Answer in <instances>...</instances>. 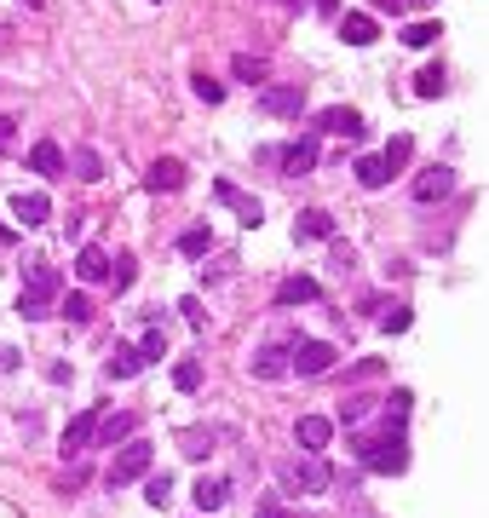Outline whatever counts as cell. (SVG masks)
Masks as SVG:
<instances>
[{"label":"cell","mask_w":489,"mask_h":518,"mask_svg":"<svg viewBox=\"0 0 489 518\" xmlns=\"http://www.w3.org/2000/svg\"><path fill=\"white\" fill-rule=\"evenodd\" d=\"M374 403L369 398H351V403H340V421H363V415H369Z\"/></svg>","instance_id":"38"},{"label":"cell","mask_w":489,"mask_h":518,"mask_svg":"<svg viewBox=\"0 0 489 518\" xmlns=\"http://www.w3.org/2000/svg\"><path fill=\"white\" fill-rule=\"evenodd\" d=\"M294 438H300L305 455H317V449H328V438H334V421H328V415H300Z\"/></svg>","instance_id":"11"},{"label":"cell","mask_w":489,"mask_h":518,"mask_svg":"<svg viewBox=\"0 0 489 518\" xmlns=\"http://www.w3.org/2000/svg\"><path fill=\"white\" fill-rule=\"evenodd\" d=\"M231 75H236V81H248V87H265V75H271V70H265L259 58H248V52H242V58L231 64Z\"/></svg>","instance_id":"28"},{"label":"cell","mask_w":489,"mask_h":518,"mask_svg":"<svg viewBox=\"0 0 489 518\" xmlns=\"http://www.w3.org/2000/svg\"><path fill=\"white\" fill-rule=\"evenodd\" d=\"M403 415H409V392H392L386 398V421H403Z\"/></svg>","instance_id":"39"},{"label":"cell","mask_w":489,"mask_h":518,"mask_svg":"<svg viewBox=\"0 0 489 518\" xmlns=\"http://www.w3.org/2000/svg\"><path fill=\"white\" fill-rule=\"evenodd\" d=\"M213 196H219V202H225V208H231L236 219H242V225H259V219H265V208H259L254 196H242V190H236L231 179H219V185H213Z\"/></svg>","instance_id":"9"},{"label":"cell","mask_w":489,"mask_h":518,"mask_svg":"<svg viewBox=\"0 0 489 518\" xmlns=\"http://www.w3.org/2000/svg\"><path fill=\"white\" fill-rule=\"evenodd\" d=\"M52 306H58V265L35 259L24 277V294H18V311H24L29 323H41V317H52Z\"/></svg>","instance_id":"1"},{"label":"cell","mask_w":489,"mask_h":518,"mask_svg":"<svg viewBox=\"0 0 489 518\" xmlns=\"http://www.w3.org/2000/svg\"><path fill=\"white\" fill-rule=\"evenodd\" d=\"M75 271H81V283H104V277H110V254L87 242V248L75 254Z\"/></svg>","instance_id":"16"},{"label":"cell","mask_w":489,"mask_h":518,"mask_svg":"<svg viewBox=\"0 0 489 518\" xmlns=\"http://www.w3.org/2000/svg\"><path fill=\"white\" fill-rule=\"evenodd\" d=\"M24 6H41V0H24Z\"/></svg>","instance_id":"48"},{"label":"cell","mask_w":489,"mask_h":518,"mask_svg":"<svg viewBox=\"0 0 489 518\" xmlns=\"http://www.w3.org/2000/svg\"><path fill=\"white\" fill-rule=\"evenodd\" d=\"M328 259H334V271H351V265H357V254H351L346 242H334V254H328Z\"/></svg>","instance_id":"40"},{"label":"cell","mask_w":489,"mask_h":518,"mask_svg":"<svg viewBox=\"0 0 489 518\" xmlns=\"http://www.w3.org/2000/svg\"><path fill=\"white\" fill-rule=\"evenodd\" d=\"M259 104H265V116H277V121H288V116H300L305 110V87H259Z\"/></svg>","instance_id":"6"},{"label":"cell","mask_w":489,"mask_h":518,"mask_svg":"<svg viewBox=\"0 0 489 518\" xmlns=\"http://www.w3.org/2000/svg\"><path fill=\"white\" fill-rule=\"evenodd\" d=\"M403 41H409V47H432V41H438V24H432V18H415V24L403 29Z\"/></svg>","instance_id":"31"},{"label":"cell","mask_w":489,"mask_h":518,"mask_svg":"<svg viewBox=\"0 0 489 518\" xmlns=\"http://www.w3.org/2000/svg\"><path fill=\"white\" fill-rule=\"evenodd\" d=\"M282 518H288V513H282ZM294 518H305V513H294Z\"/></svg>","instance_id":"49"},{"label":"cell","mask_w":489,"mask_h":518,"mask_svg":"<svg viewBox=\"0 0 489 518\" xmlns=\"http://www.w3.org/2000/svg\"><path fill=\"white\" fill-rule=\"evenodd\" d=\"M190 87H196V98H202V104H219V98H225V87H219V81H208V75H196Z\"/></svg>","instance_id":"37"},{"label":"cell","mask_w":489,"mask_h":518,"mask_svg":"<svg viewBox=\"0 0 489 518\" xmlns=\"http://www.w3.org/2000/svg\"><path fill=\"white\" fill-rule=\"evenodd\" d=\"M139 369H144L139 346H116V357H110V380H133Z\"/></svg>","instance_id":"26"},{"label":"cell","mask_w":489,"mask_h":518,"mask_svg":"<svg viewBox=\"0 0 489 518\" xmlns=\"http://www.w3.org/2000/svg\"><path fill=\"white\" fill-rule=\"evenodd\" d=\"M179 449H185L190 461H202V455H213L219 444H213V432H208V426H185V432H179Z\"/></svg>","instance_id":"24"},{"label":"cell","mask_w":489,"mask_h":518,"mask_svg":"<svg viewBox=\"0 0 489 518\" xmlns=\"http://www.w3.org/2000/svg\"><path fill=\"white\" fill-rule=\"evenodd\" d=\"M144 185H150V190H179V185H185V162L156 156V162H150V173H144Z\"/></svg>","instance_id":"14"},{"label":"cell","mask_w":489,"mask_h":518,"mask_svg":"<svg viewBox=\"0 0 489 518\" xmlns=\"http://www.w3.org/2000/svg\"><path fill=\"white\" fill-rule=\"evenodd\" d=\"M443 87H449V75H443L438 64H426V70L415 75V98H438Z\"/></svg>","instance_id":"27"},{"label":"cell","mask_w":489,"mask_h":518,"mask_svg":"<svg viewBox=\"0 0 489 518\" xmlns=\"http://www.w3.org/2000/svg\"><path fill=\"white\" fill-rule=\"evenodd\" d=\"M455 190V167H426L415 179V202H443Z\"/></svg>","instance_id":"12"},{"label":"cell","mask_w":489,"mask_h":518,"mask_svg":"<svg viewBox=\"0 0 489 518\" xmlns=\"http://www.w3.org/2000/svg\"><path fill=\"white\" fill-rule=\"evenodd\" d=\"M271 162H282V173H311L317 167V139H294V144H282V150H271Z\"/></svg>","instance_id":"8"},{"label":"cell","mask_w":489,"mask_h":518,"mask_svg":"<svg viewBox=\"0 0 489 518\" xmlns=\"http://www.w3.org/2000/svg\"><path fill=\"white\" fill-rule=\"evenodd\" d=\"M300 236H305V242H334V213L305 208L300 213Z\"/></svg>","instance_id":"20"},{"label":"cell","mask_w":489,"mask_h":518,"mask_svg":"<svg viewBox=\"0 0 489 518\" xmlns=\"http://www.w3.org/2000/svg\"><path fill=\"white\" fill-rule=\"evenodd\" d=\"M12 139H18V121L0 116V150H12Z\"/></svg>","instance_id":"41"},{"label":"cell","mask_w":489,"mask_h":518,"mask_svg":"<svg viewBox=\"0 0 489 518\" xmlns=\"http://www.w3.org/2000/svg\"><path fill=\"white\" fill-rule=\"evenodd\" d=\"M58 306H64L70 323H93V300H87V294H70V300H58Z\"/></svg>","instance_id":"32"},{"label":"cell","mask_w":489,"mask_h":518,"mask_svg":"<svg viewBox=\"0 0 489 518\" xmlns=\"http://www.w3.org/2000/svg\"><path fill=\"white\" fill-rule=\"evenodd\" d=\"M317 127H323V133H340V139H351V144H363V133H369V127H363V116H357L351 104H334V110H323V116H317Z\"/></svg>","instance_id":"7"},{"label":"cell","mask_w":489,"mask_h":518,"mask_svg":"<svg viewBox=\"0 0 489 518\" xmlns=\"http://www.w3.org/2000/svg\"><path fill=\"white\" fill-rule=\"evenodd\" d=\"M29 167H35L41 179H58V173H64V150H58L52 139H41L35 150H29Z\"/></svg>","instance_id":"19"},{"label":"cell","mask_w":489,"mask_h":518,"mask_svg":"<svg viewBox=\"0 0 489 518\" xmlns=\"http://www.w3.org/2000/svg\"><path fill=\"white\" fill-rule=\"evenodd\" d=\"M144 495H150V507H167V501H173V478H167V472L162 478H150V490Z\"/></svg>","instance_id":"36"},{"label":"cell","mask_w":489,"mask_h":518,"mask_svg":"<svg viewBox=\"0 0 489 518\" xmlns=\"http://www.w3.org/2000/svg\"><path fill=\"white\" fill-rule=\"evenodd\" d=\"M254 375L259 380H282V375H288V346H259V352H254Z\"/></svg>","instance_id":"17"},{"label":"cell","mask_w":489,"mask_h":518,"mask_svg":"<svg viewBox=\"0 0 489 518\" xmlns=\"http://www.w3.org/2000/svg\"><path fill=\"white\" fill-rule=\"evenodd\" d=\"M259 518H282V501H259Z\"/></svg>","instance_id":"44"},{"label":"cell","mask_w":489,"mask_h":518,"mask_svg":"<svg viewBox=\"0 0 489 518\" xmlns=\"http://www.w3.org/2000/svg\"><path fill=\"white\" fill-rule=\"evenodd\" d=\"M93 426H98V409H87V415H75L70 426H64V455H81V449H93Z\"/></svg>","instance_id":"13"},{"label":"cell","mask_w":489,"mask_h":518,"mask_svg":"<svg viewBox=\"0 0 489 518\" xmlns=\"http://www.w3.org/2000/svg\"><path fill=\"white\" fill-rule=\"evenodd\" d=\"M190 495H196V507H202V513H219V507L231 501V484H225V478H202Z\"/></svg>","instance_id":"21"},{"label":"cell","mask_w":489,"mask_h":518,"mask_svg":"<svg viewBox=\"0 0 489 518\" xmlns=\"http://www.w3.org/2000/svg\"><path fill=\"white\" fill-rule=\"evenodd\" d=\"M403 6H409V0H403Z\"/></svg>","instance_id":"50"},{"label":"cell","mask_w":489,"mask_h":518,"mask_svg":"<svg viewBox=\"0 0 489 518\" xmlns=\"http://www.w3.org/2000/svg\"><path fill=\"white\" fill-rule=\"evenodd\" d=\"M150 461H156V449L150 444H121V455L110 461V484H133V478H144Z\"/></svg>","instance_id":"4"},{"label":"cell","mask_w":489,"mask_h":518,"mask_svg":"<svg viewBox=\"0 0 489 518\" xmlns=\"http://www.w3.org/2000/svg\"><path fill=\"white\" fill-rule=\"evenodd\" d=\"M357 455H363V467H369V472H403V467H409V444H403V432L363 438V444H357Z\"/></svg>","instance_id":"2"},{"label":"cell","mask_w":489,"mask_h":518,"mask_svg":"<svg viewBox=\"0 0 489 518\" xmlns=\"http://www.w3.org/2000/svg\"><path fill=\"white\" fill-rule=\"evenodd\" d=\"M139 357H144V363H162V357H167V334L150 329V334H144V346H139Z\"/></svg>","instance_id":"33"},{"label":"cell","mask_w":489,"mask_h":518,"mask_svg":"<svg viewBox=\"0 0 489 518\" xmlns=\"http://www.w3.org/2000/svg\"><path fill=\"white\" fill-rule=\"evenodd\" d=\"M116 438H133V415H98L93 444H116Z\"/></svg>","instance_id":"22"},{"label":"cell","mask_w":489,"mask_h":518,"mask_svg":"<svg viewBox=\"0 0 489 518\" xmlns=\"http://www.w3.org/2000/svg\"><path fill=\"white\" fill-rule=\"evenodd\" d=\"M374 35H380V24H374L369 12H346L340 18V41H351V47H369Z\"/></svg>","instance_id":"15"},{"label":"cell","mask_w":489,"mask_h":518,"mask_svg":"<svg viewBox=\"0 0 489 518\" xmlns=\"http://www.w3.org/2000/svg\"><path fill=\"white\" fill-rule=\"evenodd\" d=\"M104 283H116V288L133 283V254H116V265H110V277H104Z\"/></svg>","instance_id":"35"},{"label":"cell","mask_w":489,"mask_h":518,"mask_svg":"<svg viewBox=\"0 0 489 518\" xmlns=\"http://www.w3.org/2000/svg\"><path fill=\"white\" fill-rule=\"evenodd\" d=\"M288 369H300V375H328V369H334V346H328V340H300V346L288 352Z\"/></svg>","instance_id":"5"},{"label":"cell","mask_w":489,"mask_h":518,"mask_svg":"<svg viewBox=\"0 0 489 518\" xmlns=\"http://www.w3.org/2000/svg\"><path fill=\"white\" fill-rule=\"evenodd\" d=\"M357 185H363V190L392 185V173H386V162H380V156H357Z\"/></svg>","instance_id":"25"},{"label":"cell","mask_w":489,"mask_h":518,"mask_svg":"<svg viewBox=\"0 0 489 518\" xmlns=\"http://www.w3.org/2000/svg\"><path fill=\"white\" fill-rule=\"evenodd\" d=\"M282 6H305V0H282Z\"/></svg>","instance_id":"47"},{"label":"cell","mask_w":489,"mask_h":518,"mask_svg":"<svg viewBox=\"0 0 489 518\" xmlns=\"http://www.w3.org/2000/svg\"><path fill=\"white\" fill-rule=\"evenodd\" d=\"M323 288H317V277H288V283L277 288V306H311Z\"/></svg>","instance_id":"18"},{"label":"cell","mask_w":489,"mask_h":518,"mask_svg":"<svg viewBox=\"0 0 489 518\" xmlns=\"http://www.w3.org/2000/svg\"><path fill=\"white\" fill-rule=\"evenodd\" d=\"M185 317H190V329H202V323H208V311H202V300H185Z\"/></svg>","instance_id":"42"},{"label":"cell","mask_w":489,"mask_h":518,"mask_svg":"<svg viewBox=\"0 0 489 518\" xmlns=\"http://www.w3.org/2000/svg\"><path fill=\"white\" fill-rule=\"evenodd\" d=\"M75 179H87V185H93V179H104V162H98V150H87V144L75 150Z\"/></svg>","instance_id":"29"},{"label":"cell","mask_w":489,"mask_h":518,"mask_svg":"<svg viewBox=\"0 0 489 518\" xmlns=\"http://www.w3.org/2000/svg\"><path fill=\"white\" fill-rule=\"evenodd\" d=\"M6 242H12V231H6V225H0V248H6Z\"/></svg>","instance_id":"46"},{"label":"cell","mask_w":489,"mask_h":518,"mask_svg":"<svg viewBox=\"0 0 489 518\" xmlns=\"http://www.w3.org/2000/svg\"><path fill=\"white\" fill-rule=\"evenodd\" d=\"M409 329V311H386V334H403Z\"/></svg>","instance_id":"43"},{"label":"cell","mask_w":489,"mask_h":518,"mask_svg":"<svg viewBox=\"0 0 489 518\" xmlns=\"http://www.w3.org/2000/svg\"><path fill=\"white\" fill-rule=\"evenodd\" d=\"M12 219H18V225H29V231H35V225H47L52 219V202L47 196H41V190H18V196H12Z\"/></svg>","instance_id":"10"},{"label":"cell","mask_w":489,"mask_h":518,"mask_svg":"<svg viewBox=\"0 0 489 518\" xmlns=\"http://www.w3.org/2000/svg\"><path fill=\"white\" fill-rule=\"evenodd\" d=\"M374 6H380V12H397V6H403V0H374Z\"/></svg>","instance_id":"45"},{"label":"cell","mask_w":489,"mask_h":518,"mask_svg":"<svg viewBox=\"0 0 489 518\" xmlns=\"http://www.w3.org/2000/svg\"><path fill=\"white\" fill-rule=\"evenodd\" d=\"M334 484V472L317 461V455H294V461H282V490H328Z\"/></svg>","instance_id":"3"},{"label":"cell","mask_w":489,"mask_h":518,"mask_svg":"<svg viewBox=\"0 0 489 518\" xmlns=\"http://www.w3.org/2000/svg\"><path fill=\"white\" fill-rule=\"evenodd\" d=\"M173 386H179V392H196V386H202V363H196V357L173 363Z\"/></svg>","instance_id":"30"},{"label":"cell","mask_w":489,"mask_h":518,"mask_svg":"<svg viewBox=\"0 0 489 518\" xmlns=\"http://www.w3.org/2000/svg\"><path fill=\"white\" fill-rule=\"evenodd\" d=\"M409 156H415V139H409V133H397V139L380 150V162H386V173H392V179L409 167Z\"/></svg>","instance_id":"23"},{"label":"cell","mask_w":489,"mask_h":518,"mask_svg":"<svg viewBox=\"0 0 489 518\" xmlns=\"http://www.w3.org/2000/svg\"><path fill=\"white\" fill-rule=\"evenodd\" d=\"M208 248H213V236L202 231V225H196V231H185V236H179V254H208Z\"/></svg>","instance_id":"34"}]
</instances>
